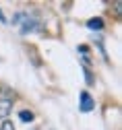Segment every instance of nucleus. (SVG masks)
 <instances>
[{
  "mask_svg": "<svg viewBox=\"0 0 122 130\" xmlns=\"http://www.w3.org/2000/svg\"><path fill=\"white\" fill-rule=\"evenodd\" d=\"M79 107H81V111H91L93 107H95V101H93V97L87 93V91H83L81 95H79Z\"/></svg>",
  "mask_w": 122,
  "mask_h": 130,
  "instance_id": "obj_1",
  "label": "nucleus"
},
{
  "mask_svg": "<svg viewBox=\"0 0 122 130\" xmlns=\"http://www.w3.org/2000/svg\"><path fill=\"white\" fill-rule=\"evenodd\" d=\"M12 109V101L10 99H0V118H6Z\"/></svg>",
  "mask_w": 122,
  "mask_h": 130,
  "instance_id": "obj_2",
  "label": "nucleus"
},
{
  "mask_svg": "<svg viewBox=\"0 0 122 130\" xmlns=\"http://www.w3.org/2000/svg\"><path fill=\"white\" fill-rule=\"evenodd\" d=\"M19 120H21V122H31V120H33V111L21 109V111H19Z\"/></svg>",
  "mask_w": 122,
  "mask_h": 130,
  "instance_id": "obj_3",
  "label": "nucleus"
},
{
  "mask_svg": "<svg viewBox=\"0 0 122 130\" xmlns=\"http://www.w3.org/2000/svg\"><path fill=\"white\" fill-rule=\"evenodd\" d=\"M87 27H89V29H101L103 27V21L97 17V19H91L89 23H87Z\"/></svg>",
  "mask_w": 122,
  "mask_h": 130,
  "instance_id": "obj_4",
  "label": "nucleus"
},
{
  "mask_svg": "<svg viewBox=\"0 0 122 130\" xmlns=\"http://www.w3.org/2000/svg\"><path fill=\"white\" fill-rule=\"evenodd\" d=\"M0 130H15V126H12V122H10V120H4V122H2V126H0Z\"/></svg>",
  "mask_w": 122,
  "mask_h": 130,
  "instance_id": "obj_5",
  "label": "nucleus"
},
{
  "mask_svg": "<svg viewBox=\"0 0 122 130\" xmlns=\"http://www.w3.org/2000/svg\"><path fill=\"white\" fill-rule=\"evenodd\" d=\"M6 19H4V14H2V10H0V23H4Z\"/></svg>",
  "mask_w": 122,
  "mask_h": 130,
  "instance_id": "obj_6",
  "label": "nucleus"
}]
</instances>
